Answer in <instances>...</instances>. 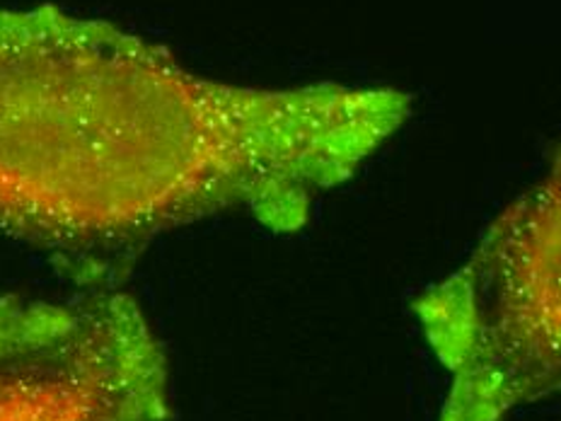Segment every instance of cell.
<instances>
[{
    "instance_id": "6da1fadb",
    "label": "cell",
    "mask_w": 561,
    "mask_h": 421,
    "mask_svg": "<svg viewBox=\"0 0 561 421\" xmlns=\"http://www.w3.org/2000/svg\"><path fill=\"white\" fill-rule=\"evenodd\" d=\"M409 112L394 88L232 86L107 20L0 8V230L92 274L220 210L296 230Z\"/></svg>"
},
{
    "instance_id": "3957f363",
    "label": "cell",
    "mask_w": 561,
    "mask_h": 421,
    "mask_svg": "<svg viewBox=\"0 0 561 421\" xmlns=\"http://www.w3.org/2000/svg\"><path fill=\"white\" fill-rule=\"evenodd\" d=\"M165 419V356L131 298L0 300V421Z\"/></svg>"
},
{
    "instance_id": "7a4b0ae2",
    "label": "cell",
    "mask_w": 561,
    "mask_h": 421,
    "mask_svg": "<svg viewBox=\"0 0 561 421\" xmlns=\"http://www.w3.org/2000/svg\"><path fill=\"white\" fill-rule=\"evenodd\" d=\"M414 310L450 373L440 421H499L561 388V150Z\"/></svg>"
}]
</instances>
